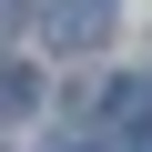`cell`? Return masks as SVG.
Listing matches in <instances>:
<instances>
[{
  "label": "cell",
  "instance_id": "obj_1",
  "mask_svg": "<svg viewBox=\"0 0 152 152\" xmlns=\"http://www.w3.org/2000/svg\"><path fill=\"white\" fill-rule=\"evenodd\" d=\"M112 41V0H51V51H91Z\"/></svg>",
  "mask_w": 152,
  "mask_h": 152
},
{
  "label": "cell",
  "instance_id": "obj_2",
  "mask_svg": "<svg viewBox=\"0 0 152 152\" xmlns=\"http://www.w3.org/2000/svg\"><path fill=\"white\" fill-rule=\"evenodd\" d=\"M31 102H41V81H31L20 61H0V112H31Z\"/></svg>",
  "mask_w": 152,
  "mask_h": 152
},
{
  "label": "cell",
  "instance_id": "obj_3",
  "mask_svg": "<svg viewBox=\"0 0 152 152\" xmlns=\"http://www.w3.org/2000/svg\"><path fill=\"white\" fill-rule=\"evenodd\" d=\"M132 152H152V132H132Z\"/></svg>",
  "mask_w": 152,
  "mask_h": 152
},
{
  "label": "cell",
  "instance_id": "obj_4",
  "mask_svg": "<svg viewBox=\"0 0 152 152\" xmlns=\"http://www.w3.org/2000/svg\"><path fill=\"white\" fill-rule=\"evenodd\" d=\"M71 152H81V142H71Z\"/></svg>",
  "mask_w": 152,
  "mask_h": 152
}]
</instances>
